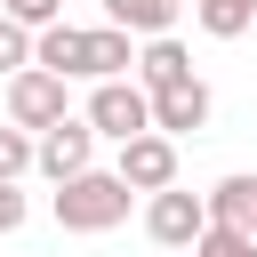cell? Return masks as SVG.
I'll list each match as a JSON object with an SVG mask.
<instances>
[{
	"mask_svg": "<svg viewBox=\"0 0 257 257\" xmlns=\"http://www.w3.org/2000/svg\"><path fill=\"white\" fill-rule=\"evenodd\" d=\"M128 201H137V185L120 169H80V177L56 185L48 209H56L64 233H112V225H128Z\"/></svg>",
	"mask_w": 257,
	"mask_h": 257,
	"instance_id": "obj_1",
	"label": "cell"
},
{
	"mask_svg": "<svg viewBox=\"0 0 257 257\" xmlns=\"http://www.w3.org/2000/svg\"><path fill=\"white\" fill-rule=\"evenodd\" d=\"M72 80L64 72H48V64H24V72H8V120L16 128H56V120H72V96H64Z\"/></svg>",
	"mask_w": 257,
	"mask_h": 257,
	"instance_id": "obj_2",
	"label": "cell"
},
{
	"mask_svg": "<svg viewBox=\"0 0 257 257\" xmlns=\"http://www.w3.org/2000/svg\"><path fill=\"white\" fill-rule=\"evenodd\" d=\"M88 128H96L104 145L145 137V128H153V88H145V80H96V88H88Z\"/></svg>",
	"mask_w": 257,
	"mask_h": 257,
	"instance_id": "obj_3",
	"label": "cell"
},
{
	"mask_svg": "<svg viewBox=\"0 0 257 257\" xmlns=\"http://www.w3.org/2000/svg\"><path fill=\"white\" fill-rule=\"evenodd\" d=\"M209 225H217V217H209V193H185V185L145 193V233H153V249H193Z\"/></svg>",
	"mask_w": 257,
	"mask_h": 257,
	"instance_id": "obj_4",
	"label": "cell"
},
{
	"mask_svg": "<svg viewBox=\"0 0 257 257\" xmlns=\"http://www.w3.org/2000/svg\"><path fill=\"white\" fill-rule=\"evenodd\" d=\"M112 169H120L137 193H169V185H177V137L145 128V137H128V145H112Z\"/></svg>",
	"mask_w": 257,
	"mask_h": 257,
	"instance_id": "obj_5",
	"label": "cell"
},
{
	"mask_svg": "<svg viewBox=\"0 0 257 257\" xmlns=\"http://www.w3.org/2000/svg\"><path fill=\"white\" fill-rule=\"evenodd\" d=\"M80 169H96V128H88V112H72V120L40 128V177H48V185H64V177H80Z\"/></svg>",
	"mask_w": 257,
	"mask_h": 257,
	"instance_id": "obj_6",
	"label": "cell"
},
{
	"mask_svg": "<svg viewBox=\"0 0 257 257\" xmlns=\"http://www.w3.org/2000/svg\"><path fill=\"white\" fill-rule=\"evenodd\" d=\"M209 112H217V96H209V80H201V72L153 96V128H161V137H201V128H209Z\"/></svg>",
	"mask_w": 257,
	"mask_h": 257,
	"instance_id": "obj_7",
	"label": "cell"
},
{
	"mask_svg": "<svg viewBox=\"0 0 257 257\" xmlns=\"http://www.w3.org/2000/svg\"><path fill=\"white\" fill-rule=\"evenodd\" d=\"M128 40H137V32H120V24H88V88L137 72V48H128Z\"/></svg>",
	"mask_w": 257,
	"mask_h": 257,
	"instance_id": "obj_8",
	"label": "cell"
},
{
	"mask_svg": "<svg viewBox=\"0 0 257 257\" xmlns=\"http://www.w3.org/2000/svg\"><path fill=\"white\" fill-rule=\"evenodd\" d=\"M137 80L161 96V88H177V80H193V56H185V40L177 32H161V40H145L137 48Z\"/></svg>",
	"mask_w": 257,
	"mask_h": 257,
	"instance_id": "obj_9",
	"label": "cell"
},
{
	"mask_svg": "<svg viewBox=\"0 0 257 257\" xmlns=\"http://www.w3.org/2000/svg\"><path fill=\"white\" fill-rule=\"evenodd\" d=\"M209 217H217V225H241V233H257V177H249V169L217 177V185H209Z\"/></svg>",
	"mask_w": 257,
	"mask_h": 257,
	"instance_id": "obj_10",
	"label": "cell"
},
{
	"mask_svg": "<svg viewBox=\"0 0 257 257\" xmlns=\"http://www.w3.org/2000/svg\"><path fill=\"white\" fill-rule=\"evenodd\" d=\"M177 8L185 0H104V24H120L137 40H161V32H177Z\"/></svg>",
	"mask_w": 257,
	"mask_h": 257,
	"instance_id": "obj_11",
	"label": "cell"
},
{
	"mask_svg": "<svg viewBox=\"0 0 257 257\" xmlns=\"http://www.w3.org/2000/svg\"><path fill=\"white\" fill-rule=\"evenodd\" d=\"M32 64H48V72H64V80H88V32H80V24H48Z\"/></svg>",
	"mask_w": 257,
	"mask_h": 257,
	"instance_id": "obj_12",
	"label": "cell"
},
{
	"mask_svg": "<svg viewBox=\"0 0 257 257\" xmlns=\"http://www.w3.org/2000/svg\"><path fill=\"white\" fill-rule=\"evenodd\" d=\"M193 16H201L209 40H241V32L257 24V0H193Z\"/></svg>",
	"mask_w": 257,
	"mask_h": 257,
	"instance_id": "obj_13",
	"label": "cell"
},
{
	"mask_svg": "<svg viewBox=\"0 0 257 257\" xmlns=\"http://www.w3.org/2000/svg\"><path fill=\"white\" fill-rule=\"evenodd\" d=\"M24 169H40V137L16 128V120H0V185H16Z\"/></svg>",
	"mask_w": 257,
	"mask_h": 257,
	"instance_id": "obj_14",
	"label": "cell"
},
{
	"mask_svg": "<svg viewBox=\"0 0 257 257\" xmlns=\"http://www.w3.org/2000/svg\"><path fill=\"white\" fill-rule=\"evenodd\" d=\"M32 56H40V32L16 24V16H0V72H24Z\"/></svg>",
	"mask_w": 257,
	"mask_h": 257,
	"instance_id": "obj_15",
	"label": "cell"
},
{
	"mask_svg": "<svg viewBox=\"0 0 257 257\" xmlns=\"http://www.w3.org/2000/svg\"><path fill=\"white\" fill-rule=\"evenodd\" d=\"M193 257H257V233H241V225H209V233L193 241Z\"/></svg>",
	"mask_w": 257,
	"mask_h": 257,
	"instance_id": "obj_16",
	"label": "cell"
},
{
	"mask_svg": "<svg viewBox=\"0 0 257 257\" xmlns=\"http://www.w3.org/2000/svg\"><path fill=\"white\" fill-rule=\"evenodd\" d=\"M0 16H16V24H32V32H48V24H64V0H0Z\"/></svg>",
	"mask_w": 257,
	"mask_h": 257,
	"instance_id": "obj_17",
	"label": "cell"
},
{
	"mask_svg": "<svg viewBox=\"0 0 257 257\" xmlns=\"http://www.w3.org/2000/svg\"><path fill=\"white\" fill-rule=\"evenodd\" d=\"M24 217H32V209H24V193H16V185H0V233H16Z\"/></svg>",
	"mask_w": 257,
	"mask_h": 257,
	"instance_id": "obj_18",
	"label": "cell"
},
{
	"mask_svg": "<svg viewBox=\"0 0 257 257\" xmlns=\"http://www.w3.org/2000/svg\"><path fill=\"white\" fill-rule=\"evenodd\" d=\"M169 257H193V249H169Z\"/></svg>",
	"mask_w": 257,
	"mask_h": 257,
	"instance_id": "obj_19",
	"label": "cell"
}]
</instances>
